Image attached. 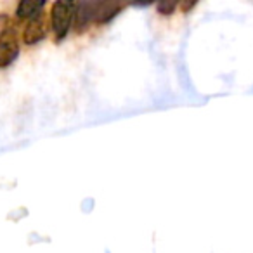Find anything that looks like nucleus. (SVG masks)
Returning a JSON list of instances; mask_svg holds the SVG:
<instances>
[{
	"mask_svg": "<svg viewBox=\"0 0 253 253\" xmlns=\"http://www.w3.org/2000/svg\"><path fill=\"white\" fill-rule=\"evenodd\" d=\"M132 0H80L73 26L84 32L92 23H108Z\"/></svg>",
	"mask_w": 253,
	"mask_h": 253,
	"instance_id": "f257e3e1",
	"label": "nucleus"
},
{
	"mask_svg": "<svg viewBox=\"0 0 253 253\" xmlns=\"http://www.w3.org/2000/svg\"><path fill=\"white\" fill-rule=\"evenodd\" d=\"M78 2L80 0H56L50 9V28H52L56 40L61 42L68 37L77 16Z\"/></svg>",
	"mask_w": 253,
	"mask_h": 253,
	"instance_id": "f03ea898",
	"label": "nucleus"
},
{
	"mask_svg": "<svg viewBox=\"0 0 253 253\" xmlns=\"http://www.w3.org/2000/svg\"><path fill=\"white\" fill-rule=\"evenodd\" d=\"M19 56V40L14 28H4L0 32V68L11 66Z\"/></svg>",
	"mask_w": 253,
	"mask_h": 253,
	"instance_id": "7ed1b4c3",
	"label": "nucleus"
},
{
	"mask_svg": "<svg viewBox=\"0 0 253 253\" xmlns=\"http://www.w3.org/2000/svg\"><path fill=\"white\" fill-rule=\"evenodd\" d=\"M47 30H49V23L43 14L28 19V25L23 30V42L26 45H35V43L42 42L47 37Z\"/></svg>",
	"mask_w": 253,
	"mask_h": 253,
	"instance_id": "20e7f679",
	"label": "nucleus"
},
{
	"mask_svg": "<svg viewBox=\"0 0 253 253\" xmlns=\"http://www.w3.org/2000/svg\"><path fill=\"white\" fill-rule=\"evenodd\" d=\"M45 4L47 0H19L18 7H16V16H18V19L28 21V19L42 14Z\"/></svg>",
	"mask_w": 253,
	"mask_h": 253,
	"instance_id": "39448f33",
	"label": "nucleus"
},
{
	"mask_svg": "<svg viewBox=\"0 0 253 253\" xmlns=\"http://www.w3.org/2000/svg\"><path fill=\"white\" fill-rule=\"evenodd\" d=\"M180 5V0H156V11L162 16L173 14L177 7Z\"/></svg>",
	"mask_w": 253,
	"mask_h": 253,
	"instance_id": "423d86ee",
	"label": "nucleus"
},
{
	"mask_svg": "<svg viewBox=\"0 0 253 253\" xmlns=\"http://www.w3.org/2000/svg\"><path fill=\"white\" fill-rule=\"evenodd\" d=\"M196 4H198V0H180V9H182L184 12H189Z\"/></svg>",
	"mask_w": 253,
	"mask_h": 253,
	"instance_id": "0eeeda50",
	"label": "nucleus"
},
{
	"mask_svg": "<svg viewBox=\"0 0 253 253\" xmlns=\"http://www.w3.org/2000/svg\"><path fill=\"white\" fill-rule=\"evenodd\" d=\"M156 0H132V4L137 5V7H148V5L155 4Z\"/></svg>",
	"mask_w": 253,
	"mask_h": 253,
	"instance_id": "6e6552de",
	"label": "nucleus"
}]
</instances>
